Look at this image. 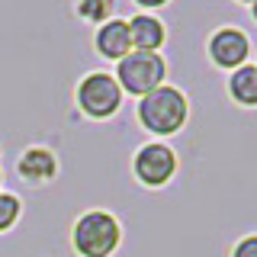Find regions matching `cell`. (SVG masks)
I'll use <instances>...</instances> for the list:
<instances>
[{"label":"cell","mask_w":257,"mask_h":257,"mask_svg":"<svg viewBox=\"0 0 257 257\" xmlns=\"http://www.w3.org/2000/svg\"><path fill=\"white\" fill-rule=\"evenodd\" d=\"M228 96L238 106H257V64H241L228 77Z\"/></svg>","instance_id":"obj_10"},{"label":"cell","mask_w":257,"mask_h":257,"mask_svg":"<svg viewBox=\"0 0 257 257\" xmlns=\"http://www.w3.org/2000/svg\"><path fill=\"white\" fill-rule=\"evenodd\" d=\"M0 183H4V174H0Z\"/></svg>","instance_id":"obj_15"},{"label":"cell","mask_w":257,"mask_h":257,"mask_svg":"<svg viewBox=\"0 0 257 257\" xmlns=\"http://www.w3.org/2000/svg\"><path fill=\"white\" fill-rule=\"evenodd\" d=\"M122 241V225L106 209H90L74 222L71 244L80 257H112Z\"/></svg>","instance_id":"obj_2"},{"label":"cell","mask_w":257,"mask_h":257,"mask_svg":"<svg viewBox=\"0 0 257 257\" xmlns=\"http://www.w3.org/2000/svg\"><path fill=\"white\" fill-rule=\"evenodd\" d=\"M206 55L215 68L222 71H238L241 64H247V55H251V39L247 32H241L238 26H222L209 36L206 42Z\"/></svg>","instance_id":"obj_6"},{"label":"cell","mask_w":257,"mask_h":257,"mask_svg":"<svg viewBox=\"0 0 257 257\" xmlns=\"http://www.w3.org/2000/svg\"><path fill=\"white\" fill-rule=\"evenodd\" d=\"M128 36H132V52H158L164 45L167 32L164 23L151 13H135L128 20Z\"/></svg>","instance_id":"obj_8"},{"label":"cell","mask_w":257,"mask_h":257,"mask_svg":"<svg viewBox=\"0 0 257 257\" xmlns=\"http://www.w3.org/2000/svg\"><path fill=\"white\" fill-rule=\"evenodd\" d=\"M20 212H23L20 196H13V193H4V190H0V231L13 228L16 219H20Z\"/></svg>","instance_id":"obj_11"},{"label":"cell","mask_w":257,"mask_h":257,"mask_svg":"<svg viewBox=\"0 0 257 257\" xmlns=\"http://www.w3.org/2000/svg\"><path fill=\"white\" fill-rule=\"evenodd\" d=\"M132 174H135V180H139L142 187H151V190L167 187V183L174 180V174H177L174 148L164 145V142L142 145V148L135 151V158H132Z\"/></svg>","instance_id":"obj_5"},{"label":"cell","mask_w":257,"mask_h":257,"mask_svg":"<svg viewBox=\"0 0 257 257\" xmlns=\"http://www.w3.org/2000/svg\"><path fill=\"white\" fill-rule=\"evenodd\" d=\"M77 106L90 119H109L122 106V87L106 71H90L77 84Z\"/></svg>","instance_id":"obj_4"},{"label":"cell","mask_w":257,"mask_h":257,"mask_svg":"<svg viewBox=\"0 0 257 257\" xmlns=\"http://www.w3.org/2000/svg\"><path fill=\"white\" fill-rule=\"evenodd\" d=\"M16 171L29 183H45L58 174V161H55V155L48 148H26L20 155V161H16Z\"/></svg>","instance_id":"obj_9"},{"label":"cell","mask_w":257,"mask_h":257,"mask_svg":"<svg viewBox=\"0 0 257 257\" xmlns=\"http://www.w3.org/2000/svg\"><path fill=\"white\" fill-rule=\"evenodd\" d=\"M251 16H254V20H257V0H254V4H251Z\"/></svg>","instance_id":"obj_14"},{"label":"cell","mask_w":257,"mask_h":257,"mask_svg":"<svg viewBox=\"0 0 257 257\" xmlns=\"http://www.w3.org/2000/svg\"><path fill=\"white\" fill-rule=\"evenodd\" d=\"M116 84L122 87V93L132 96H148L158 90L167 77V61L161 58V52H128L122 61H116Z\"/></svg>","instance_id":"obj_3"},{"label":"cell","mask_w":257,"mask_h":257,"mask_svg":"<svg viewBox=\"0 0 257 257\" xmlns=\"http://www.w3.org/2000/svg\"><path fill=\"white\" fill-rule=\"evenodd\" d=\"M231 257H257V235H244L231 247Z\"/></svg>","instance_id":"obj_13"},{"label":"cell","mask_w":257,"mask_h":257,"mask_svg":"<svg viewBox=\"0 0 257 257\" xmlns=\"http://www.w3.org/2000/svg\"><path fill=\"white\" fill-rule=\"evenodd\" d=\"M93 45L96 55L109 61H122L128 52H132V36H128V20H106L100 23L93 32Z\"/></svg>","instance_id":"obj_7"},{"label":"cell","mask_w":257,"mask_h":257,"mask_svg":"<svg viewBox=\"0 0 257 257\" xmlns=\"http://www.w3.org/2000/svg\"><path fill=\"white\" fill-rule=\"evenodd\" d=\"M135 116H139L145 132L164 139V135H174V132H180V128L187 125L190 100H187L183 90H177V87H171V84H161L158 90H151L148 96L139 100Z\"/></svg>","instance_id":"obj_1"},{"label":"cell","mask_w":257,"mask_h":257,"mask_svg":"<svg viewBox=\"0 0 257 257\" xmlns=\"http://www.w3.org/2000/svg\"><path fill=\"white\" fill-rule=\"evenodd\" d=\"M77 13L84 16V20H93L96 26H100V23H106V20H109L112 4H109V0H93V4H80V7H77Z\"/></svg>","instance_id":"obj_12"}]
</instances>
